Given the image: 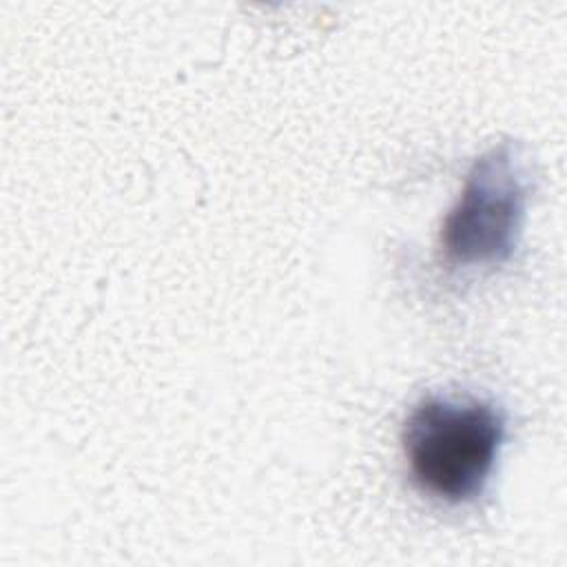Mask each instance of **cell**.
I'll use <instances>...</instances> for the list:
<instances>
[{
  "label": "cell",
  "instance_id": "cell-2",
  "mask_svg": "<svg viewBox=\"0 0 567 567\" xmlns=\"http://www.w3.org/2000/svg\"><path fill=\"white\" fill-rule=\"evenodd\" d=\"M527 182L516 148L505 142L483 153L443 224L450 261L494 264L512 255L525 217Z\"/></svg>",
  "mask_w": 567,
  "mask_h": 567
},
{
  "label": "cell",
  "instance_id": "cell-1",
  "mask_svg": "<svg viewBox=\"0 0 567 567\" xmlns=\"http://www.w3.org/2000/svg\"><path fill=\"white\" fill-rule=\"evenodd\" d=\"M505 439V419L476 399L427 396L408 416L403 452L419 487L447 503L476 498Z\"/></svg>",
  "mask_w": 567,
  "mask_h": 567
}]
</instances>
